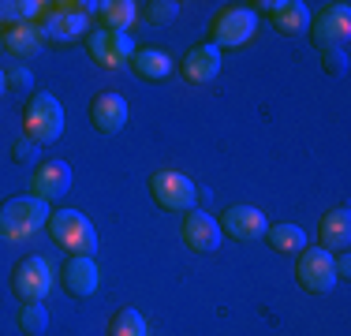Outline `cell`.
<instances>
[{"label":"cell","mask_w":351,"mask_h":336,"mask_svg":"<svg viewBox=\"0 0 351 336\" xmlns=\"http://www.w3.org/2000/svg\"><path fill=\"white\" fill-rule=\"evenodd\" d=\"M49 224V202L34 195H15L0 206V239L23 243Z\"/></svg>","instance_id":"obj_1"},{"label":"cell","mask_w":351,"mask_h":336,"mask_svg":"<svg viewBox=\"0 0 351 336\" xmlns=\"http://www.w3.org/2000/svg\"><path fill=\"white\" fill-rule=\"evenodd\" d=\"M23 134L34 146H49L64 134V105L56 94H34L23 112Z\"/></svg>","instance_id":"obj_2"},{"label":"cell","mask_w":351,"mask_h":336,"mask_svg":"<svg viewBox=\"0 0 351 336\" xmlns=\"http://www.w3.org/2000/svg\"><path fill=\"white\" fill-rule=\"evenodd\" d=\"M49 235H53L56 247H64L68 254H90L97 250V232L90 224V217H82L79 209H56L49 213Z\"/></svg>","instance_id":"obj_3"},{"label":"cell","mask_w":351,"mask_h":336,"mask_svg":"<svg viewBox=\"0 0 351 336\" xmlns=\"http://www.w3.org/2000/svg\"><path fill=\"white\" fill-rule=\"evenodd\" d=\"M97 12V4H45L38 19V38L45 41H75L82 38L90 27V15Z\"/></svg>","instance_id":"obj_4"},{"label":"cell","mask_w":351,"mask_h":336,"mask_svg":"<svg viewBox=\"0 0 351 336\" xmlns=\"http://www.w3.org/2000/svg\"><path fill=\"white\" fill-rule=\"evenodd\" d=\"M149 195L157 198L161 209H172V213H191L198 202V187L191 176L176 172V168H161V172L149 176Z\"/></svg>","instance_id":"obj_5"},{"label":"cell","mask_w":351,"mask_h":336,"mask_svg":"<svg viewBox=\"0 0 351 336\" xmlns=\"http://www.w3.org/2000/svg\"><path fill=\"white\" fill-rule=\"evenodd\" d=\"M254 30H258V15L250 12L247 4H228V8H221L210 23V45H217V49L247 45V41L254 38Z\"/></svg>","instance_id":"obj_6"},{"label":"cell","mask_w":351,"mask_h":336,"mask_svg":"<svg viewBox=\"0 0 351 336\" xmlns=\"http://www.w3.org/2000/svg\"><path fill=\"white\" fill-rule=\"evenodd\" d=\"M295 280H299V288L314 291V296H329L340 280L337 258L322 247H303L299 250V265H295Z\"/></svg>","instance_id":"obj_7"},{"label":"cell","mask_w":351,"mask_h":336,"mask_svg":"<svg viewBox=\"0 0 351 336\" xmlns=\"http://www.w3.org/2000/svg\"><path fill=\"white\" fill-rule=\"evenodd\" d=\"M53 288V265L45 262L41 254H30V258H19L12 269V291L19 296L23 302H41Z\"/></svg>","instance_id":"obj_8"},{"label":"cell","mask_w":351,"mask_h":336,"mask_svg":"<svg viewBox=\"0 0 351 336\" xmlns=\"http://www.w3.org/2000/svg\"><path fill=\"white\" fill-rule=\"evenodd\" d=\"M86 49H90V60L101 64L105 71H116V67L131 64V56H135V41L120 30H90Z\"/></svg>","instance_id":"obj_9"},{"label":"cell","mask_w":351,"mask_h":336,"mask_svg":"<svg viewBox=\"0 0 351 336\" xmlns=\"http://www.w3.org/2000/svg\"><path fill=\"white\" fill-rule=\"evenodd\" d=\"M311 30H314V45L322 49V53L325 49H340L351 34V4H344V0L325 4L322 15L311 19Z\"/></svg>","instance_id":"obj_10"},{"label":"cell","mask_w":351,"mask_h":336,"mask_svg":"<svg viewBox=\"0 0 351 336\" xmlns=\"http://www.w3.org/2000/svg\"><path fill=\"white\" fill-rule=\"evenodd\" d=\"M71 191V165L68 161H41L30 172V195L41 202H60Z\"/></svg>","instance_id":"obj_11"},{"label":"cell","mask_w":351,"mask_h":336,"mask_svg":"<svg viewBox=\"0 0 351 336\" xmlns=\"http://www.w3.org/2000/svg\"><path fill=\"white\" fill-rule=\"evenodd\" d=\"M180 235L195 254H210V250L221 247L224 232H221V224H217V217L202 213V209H191V213L183 217V224H180Z\"/></svg>","instance_id":"obj_12"},{"label":"cell","mask_w":351,"mask_h":336,"mask_svg":"<svg viewBox=\"0 0 351 336\" xmlns=\"http://www.w3.org/2000/svg\"><path fill=\"white\" fill-rule=\"evenodd\" d=\"M221 232H228L232 239H239V243H254V239H262L265 235V213L262 209H254V206H232V209H224V217L221 221Z\"/></svg>","instance_id":"obj_13"},{"label":"cell","mask_w":351,"mask_h":336,"mask_svg":"<svg viewBox=\"0 0 351 336\" xmlns=\"http://www.w3.org/2000/svg\"><path fill=\"white\" fill-rule=\"evenodd\" d=\"M60 284L75 299H90L97 291V284H101V269H97V262L90 254H71L60 273Z\"/></svg>","instance_id":"obj_14"},{"label":"cell","mask_w":351,"mask_h":336,"mask_svg":"<svg viewBox=\"0 0 351 336\" xmlns=\"http://www.w3.org/2000/svg\"><path fill=\"white\" fill-rule=\"evenodd\" d=\"M180 75L187 82H213L221 75V49L210 45V41L187 49V56L180 60Z\"/></svg>","instance_id":"obj_15"},{"label":"cell","mask_w":351,"mask_h":336,"mask_svg":"<svg viewBox=\"0 0 351 336\" xmlns=\"http://www.w3.org/2000/svg\"><path fill=\"white\" fill-rule=\"evenodd\" d=\"M90 123H94L101 134H116L128 128V97L123 94H101L94 97V105H90Z\"/></svg>","instance_id":"obj_16"},{"label":"cell","mask_w":351,"mask_h":336,"mask_svg":"<svg viewBox=\"0 0 351 336\" xmlns=\"http://www.w3.org/2000/svg\"><path fill=\"white\" fill-rule=\"evenodd\" d=\"M317 243L322 250H348L351 243V213L348 206H337V209H325L322 221H317Z\"/></svg>","instance_id":"obj_17"},{"label":"cell","mask_w":351,"mask_h":336,"mask_svg":"<svg viewBox=\"0 0 351 336\" xmlns=\"http://www.w3.org/2000/svg\"><path fill=\"white\" fill-rule=\"evenodd\" d=\"M131 67H135V75L142 82H165L172 75V56L161 53V49H135V56H131Z\"/></svg>","instance_id":"obj_18"},{"label":"cell","mask_w":351,"mask_h":336,"mask_svg":"<svg viewBox=\"0 0 351 336\" xmlns=\"http://www.w3.org/2000/svg\"><path fill=\"white\" fill-rule=\"evenodd\" d=\"M97 19H101V30L128 34V27L138 19V4H131V0H105V4H97Z\"/></svg>","instance_id":"obj_19"},{"label":"cell","mask_w":351,"mask_h":336,"mask_svg":"<svg viewBox=\"0 0 351 336\" xmlns=\"http://www.w3.org/2000/svg\"><path fill=\"white\" fill-rule=\"evenodd\" d=\"M269 19H273V27H277L280 34H299V30L311 27V12H306L303 0H280L277 12H273Z\"/></svg>","instance_id":"obj_20"},{"label":"cell","mask_w":351,"mask_h":336,"mask_svg":"<svg viewBox=\"0 0 351 336\" xmlns=\"http://www.w3.org/2000/svg\"><path fill=\"white\" fill-rule=\"evenodd\" d=\"M45 4L41 0H0V30L19 27V23H34L41 19Z\"/></svg>","instance_id":"obj_21"},{"label":"cell","mask_w":351,"mask_h":336,"mask_svg":"<svg viewBox=\"0 0 351 336\" xmlns=\"http://www.w3.org/2000/svg\"><path fill=\"white\" fill-rule=\"evenodd\" d=\"M4 49L8 53H15V56H34L38 49H41V38H38V27L34 23H19V27H8L4 30Z\"/></svg>","instance_id":"obj_22"},{"label":"cell","mask_w":351,"mask_h":336,"mask_svg":"<svg viewBox=\"0 0 351 336\" xmlns=\"http://www.w3.org/2000/svg\"><path fill=\"white\" fill-rule=\"evenodd\" d=\"M265 235L277 254H299L306 247V232L299 224H273V228H265Z\"/></svg>","instance_id":"obj_23"},{"label":"cell","mask_w":351,"mask_h":336,"mask_svg":"<svg viewBox=\"0 0 351 336\" xmlns=\"http://www.w3.org/2000/svg\"><path fill=\"white\" fill-rule=\"evenodd\" d=\"M108 336H149V329H146V317H142L135 307L116 310V314H112V322H108Z\"/></svg>","instance_id":"obj_24"},{"label":"cell","mask_w":351,"mask_h":336,"mask_svg":"<svg viewBox=\"0 0 351 336\" xmlns=\"http://www.w3.org/2000/svg\"><path fill=\"white\" fill-rule=\"evenodd\" d=\"M19 329L27 336H41L49 329V310L41 307V302H23L19 310Z\"/></svg>","instance_id":"obj_25"},{"label":"cell","mask_w":351,"mask_h":336,"mask_svg":"<svg viewBox=\"0 0 351 336\" xmlns=\"http://www.w3.org/2000/svg\"><path fill=\"white\" fill-rule=\"evenodd\" d=\"M12 157H15L19 165H34V161H38V146L27 139V134H23V139L12 142Z\"/></svg>","instance_id":"obj_26"},{"label":"cell","mask_w":351,"mask_h":336,"mask_svg":"<svg viewBox=\"0 0 351 336\" xmlns=\"http://www.w3.org/2000/svg\"><path fill=\"white\" fill-rule=\"evenodd\" d=\"M322 64H325V71H329V75H340V71L348 67L344 45H340V49H325V53H322Z\"/></svg>","instance_id":"obj_27"},{"label":"cell","mask_w":351,"mask_h":336,"mask_svg":"<svg viewBox=\"0 0 351 336\" xmlns=\"http://www.w3.org/2000/svg\"><path fill=\"white\" fill-rule=\"evenodd\" d=\"M4 82L12 90H30L34 86V71H30V67H12V71L4 75Z\"/></svg>","instance_id":"obj_28"},{"label":"cell","mask_w":351,"mask_h":336,"mask_svg":"<svg viewBox=\"0 0 351 336\" xmlns=\"http://www.w3.org/2000/svg\"><path fill=\"white\" fill-rule=\"evenodd\" d=\"M176 12H180V4H172V0H157V4H149V23H169Z\"/></svg>","instance_id":"obj_29"},{"label":"cell","mask_w":351,"mask_h":336,"mask_svg":"<svg viewBox=\"0 0 351 336\" xmlns=\"http://www.w3.org/2000/svg\"><path fill=\"white\" fill-rule=\"evenodd\" d=\"M4 90H8V82H4V71H0V94H4Z\"/></svg>","instance_id":"obj_30"},{"label":"cell","mask_w":351,"mask_h":336,"mask_svg":"<svg viewBox=\"0 0 351 336\" xmlns=\"http://www.w3.org/2000/svg\"><path fill=\"white\" fill-rule=\"evenodd\" d=\"M0 49H4V30H0Z\"/></svg>","instance_id":"obj_31"}]
</instances>
